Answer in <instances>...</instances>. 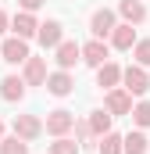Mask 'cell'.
<instances>
[{
	"label": "cell",
	"mask_w": 150,
	"mask_h": 154,
	"mask_svg": "<svg viewBox=\"0 0 150 154\" xmlns=\"http://www.w3.org/2000/svg\"><path fill=\"white\" fill-rule=\"evenodd\" d=\"M122 82H125V93H129V97H143L150 90V79H147V72H143V65H129V68L122 72Z\"/></svg>",
	"instance_id": "6da1fadb"
},
{
	"label": "cell",
	"mask_w": 150,
	"mask_h": 154,
	"mask_svg": "<svg viewBox=\"0 0 150 154\" xmlns=\"http://www.w3.org/2000/svg\"><path fill=\"white\" fill-rule=\"evenodd\" d=\"M25 57H29V43L18 36L4 39L0 43V61H7V65H25Z\"/></svg>",
	"instance_id": "7a4b0ae2"
},
{
	"label": "cell",
	"mask_w": 150,
	"mask_h": 154,
	"mask_svg": "<svg viewBox=\"0 0 150 154\" xmlns=\"http://www.w3.org/2000/svg\"><path fill=\"white\" fill-rule=\"evenodd\" d=\"M39 133H43V122H39L36 115H14V136L18 140H36Z\"/></svg>",
	"instance_id": "3957f363"
},
{
	"label": "cell",
	"mask_w": 150,
	"mask_h": 154,
	"mask_svg": "<svg viewBox=\"0 0 150 154\" xmlns=\"http://www.w3.org/2000/svg\"><path fill=\"white\" fill-rule=\"evenodd\" d=\"M72 125H75V115H72V111H64V108H57V111L46 115V133H50V136H64Z\"/></svg>",
	"instance_id": "277c9868"
},
{
	"label": "cell",
	"mask_w": 150,
	"mask_h": 154,
	"mask_svg": "<svg viewBox=\"0 0 150 154\" xmlns=\"http://www.w3.org/2000/svg\"><path fill=\"white\" fill-rule=\"evenodd\" d=\"M36 29H39V22L32 18V11H18L14 18H11V32L18 39H29V36H36Z\"/></svg>",
	"instance_id": "5b68a950"
},
{
	"label": "cell",
	"mask_w": 150,
	"mask_h": 154,
	"mask_svg": "<svg viewBox=\"0 0 150 154\" xmlns=\"http://www.w3.org/2000/svg\"><path fill=\"white\" fill-rule=\"evenodd\" d=\"M54 50H57V57H54V61L61 65V72H68L75 61H82V50H79V43H72V39H61Z\"/></svg>",
	"instance_id": "8992f818"
},
{
	"label": "cell",
	"mask_w": 150,
	"mask_h": 154,
	"mask_svg": "<svg viewBox=\"0 0 150 154\" xmlns=\"http://www.w3.org/2000/svg\"><path fill=\"white\" fill-rule=\"evenodd\" d=\"M46 82V57H25V86H43Z\"/></svg>",
	"instance_id": "52a82bcc"
},
{
	"label": "cell",
	"mask_w": 150,
	"mask_h": 154,
	"mask_svg": "<svg viewBox=\"0 0 150 154\" xmlns=\"http://www.w3.org/2000/svg\"><path fill=\"white\" fill-rule=\"evenodd\" d=\"M104 104H107V115H111V118L132 111V97H129L125 90H107V100H104Z\"/></svg>",
	"instance_id": "ba28073f"
},
{
	"label": "cell",
	"mask_w": 150,
	"mask_h": 154,
	"mask_svg": "<svg viewBox=\"0 0 150 154\" xmlns=\"http://www.w3.org/2000/svg\"><path fill=\"white\" fill-rule=\"evenodd\" d=\"M79 50H82V61L93 65V68H100V65L107 61V43H104V39H89V43L79 47Z\"/></svg>",
	"instance_id": "9c48e42d"
},
{
	"label": "cell",
	"mask_w": 150,
	"mask_h": 154,
	"mask_svg": "<svg viewBox=\"0 0 150 154\" xmlns=\"http://www.w3.org/2000/svg\"><path fill=\"white\" fill-rule=\"evenodd\" d=\"M114 25H118V22H114V11H107V7H104V11H97V14L89 18V29H93V36H97V39L111 36Z\"/></svg>",
	"instance_id": "30bf717a"
},
{
	"label": "cell",
	"mask_w": 150,
	"mask_h": 154,
	"mask_svg": "<svg viewBox=\"0 0 150 154\" xmlns=\"http://www.w3.org/2000/svg\"><path fill=\"white\" fill-rule=\"evenodd\" d=\"M122 82V68L114 65V61H104L100 68H97V86H104V90H114Z\"/></svg>",
	"instance_id": "8fae6325"
},
{
	"label": "cell",
	"mask_w": 150,
	"mask_h": 154,
	"mask_svg": "<svg viewBox=\"0 0 150 154\" xmlns=\"http://www.w3.org/2000/svg\"><path fill=\"white\" fill-rule=\"evenodd\" d=\"M0 97H4V100H22V97H25V79L4 75L0 79Z\"/></svg>",
	"instance_id": "7c38bea8"
},
{
	"label": "cell",
	"mask_w": 150,
	"mask_h": 154,
	"mask_svg": "<svg viewBox=\"0 0 150 154\" xmlns=\"http://www.w3.org/2000/svg\"><path fill=\"white\" fill-rule=\"evenodd\" d=\"M46 90H50L54 97H68V93L75 90V82H72L68 72H54V75H46Z\"/></svg>",
	"instance_id": "4fadbf2b"
},
{
	"label": "cell",
	"mask_w": 150,
	"mask_h": 154,
	"mask_svg": "<svg viewBox=\"0 0 150 154\" xmlns=\"http://www.w3.org/2000/svg\"><path fill=\"white\" fill-rule=\"evenodd\" d=\"M61 36H64L61 22H43V25L36 29V39L43 43V47H57V43H61Z\"/></svg>",
	"instance_id": "5bb4252c"
},
{
	"label": "cell",
	"mask_w": 150,
	"mask_h": 154,
	"mask_svg": "<svg viewBox=\"0 0 150 154\" xmlns=\"http://www.w3.org/2000/svg\"><path fill=\"white\" fill-rule=\"evenodd\" d=\"M118 11H122V18H125L129 25H140V22L147 18V7H143V0H122V4H118Z\"/></svg>",
	"instance_id": "9a60e30c"
},
{
	"label": "cell",
	"mask_w": 150,
	"mask_h": 154,
	"mask_svg": "<svg viewBox=\"0 0 150 154\" xmlns=\"http://www.w3.org/2000/svg\"><path fill=\"white\" fill-rule=\"evenodd\" d=\"M111 43L118 47V50H132V43H136V29L125 22V25H114L111 29Z\"/></svg>",
	"instance_id": "2e32d148"
},
{
	"label": "cell",
	"mask_w": 150,
	"mask_h": 154,
	"mask_svg": "<svg viewBox=\"0 0 150 154\" xmlns=\"http://www.w3.org/2000/svg\"><path fill=\"white\" fill-rule=\"evenodd\" d=\"M122 154H147V136L143 133H129L122 140Z\"/></svg>",
	"instance_id": "e0dca14e"
},
{
	"label": "cell",
	"mask_w": 150,
	"mask_h": 154,
	"mask_svg": "<svg viewBox=\"0 0 150 154\" xmlns=\"http://www.w3.org/2000/svg\"><path fill=\"white\" fill-rule=\"evenodd\" d=\"M89 133H93V136L111 133V115H107V111H93V115H89Z\"/></svg>",
	"instance_id": "ac0fdd59"
},
{
	"label": "cell",
	"mask_w": 150,
	"mask_h": 154,
	"mask_svg": "<svg viewBox=\"0 0 150 154\" xmlns=\"http://www.w3.org/2000/svg\"><path fill=\"white\" fill-rule=\"evenodd\" d=\"M0 154H29V143L25 140H18V136H0Z\"/></svg>",
	"instance_id": "d6986e66"
},
{
	"label": "cell",
	"mask_w": 150,
	"mask_h": 154,
	"mask_svg": "<svg viewBox=\"0 0 150 154\" xmlns=\"http://www.w3.org/2000/svg\"><path fill=\"white\" fill-rule=\"evenodd\" d=\"M100 154H122V136L118 133H104V140H100Z\"/></svg>",
	"instance_id": "ffe728a7"
},
{
	"label": "cell",
	"mask_w": 150,
	"mask_h": 154,
	"mask_svg": "<svg viewBox=\"0 0 150 154\" xmlns=\"http://www.w3.org/2000/svg\"><path fill=\"white\" fill-rule=\"evenodd\" d=\"M132 57H136V65H150V39H136L132 43Z\"/></svg>",
	"instance_id": "44dd1931"
},
{
	"label": "cell",
	"mask_w": 150,
	"mask_h": 154,
	"mask_svg": "<svg viewBox=\"0 0 150 154\" xmlns=\"http://www.w3.org/2000/svg\"><path fill=\"white\" fill-rule=\"evenodd\" d=\"M50 154H79V143H75V140H64V136H57V140L50 143Z\"/></svg>",
	"instance_id": "7402d4cb"
},
{
	"label": "cell",
	"mask_w": 150,
	"mask_h": 154,
	"mask_svg": "<svg viewBox=\"0 0 150 154\" xmlns=\"http://www.w3.org/2000/svg\"><path fill=\"white\" fill-rule=\"evenodd\" d=\"M129 115L136 118V125H143V129H147V125H150V100H143V104H136V108H132Z\"/></svg>",
	"instance_id": "603a6c76"
},
{
	"label": "cell",
	"mask_w": 150,
	"mask_h": 154,
	"mask_svg": "<svg viewBox=\"0 0 150 154\" xmlns=\"http://www.w3.org/2000/svg\"><path fill=\"white\" fill-rule=\"evenodd\" d=\"M72 129H75V136H79V140H89V136H93V133H89V122H75Z\"/></svg>",
	"instance_id": "cb8c5ba5"
},
{
	"label": "cell",
	"mask_w": 150,
	"mask_h": 154,
	"mask_svg": "<svg viewBox=\"0 0 150 154\" xmlns=\"http://www.w3.org/2000/svg\"><path fill=\"white\" fill-rule=\"evenodd\" d=\"M18 4H22V11H39L46 0H18Z\"/></svg>",
	"instance_id": "d4e9b609"
},
{
	"label": "cell",
	"mask_w": 150,
	"mask_h": 154,
	"mask_svg": "<svg viewBox=\"0 0 150 154\" xmlns=\"http://www.w3.org/2000/svg\"><path fill=\"white\" fill-rule=\"evenodd\" d=\"M7 29H11V18H7V11L0 7V32H7Z\"/></svg>",
	"instance_id": "484cf974"
},
{
	"label": "cell",
	"mask_w": 150,
	"mask_h": 154,
	"mask_svg": "<svg viewBox=\"0 0 150 154\" xmlns=\"http://www.w3.org/2000/svg\"><path fill=\"white\" fill-rule=\"evenodd\" d=\"M0 136H4V122H0Z\"/></svg>",
	"instance_id": "4316f807"
}]
</instances>
